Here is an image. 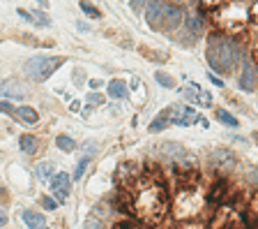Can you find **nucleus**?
Instances as JSON below:
<instances>
[{
  "label": "nucleus",
  "mask_w": 258,
  "mask_h": 229,
  "mask_svg": "<svg viewBox=\"0 0 258 229\" xmlns=\"http://www.w3.org/2000/svg\"><path fill=\"white\" fill-rule=\"evenodd\" d=\"M0 111H5V114H14L16 116V109L9 104V102H0Z\"/></svg>",
  "instance_id": "nucleus-27"
},
{
  "label": "nucleus",
  "mask_w": 258,
  "mask_h": 229,
  "mask_svg": "<svg viewBox=\"0 0 258 229\" xmlns=\"http://www.w3.org/2000/svg\"><path fill=\"white\" fill-rule=\"evenodd\" d=\"M249 176H252L254 185H258V167H252V171H249Z\"/></svg>",
  "instance_id": "nucleus-29"
},
{
  "label": "nucleus",
  "mask_w": 258,
  "mask_h": 229,
  "mask_svg": "<svg viewBox=\"0 0 258 229\" xmlns=\"http://www.w3.org/2000/svg\"><path fill=\"white\" fill-rule=\"evenodd\" d=\"M168 116H171V109H164V111L159 114V118H157V121H155L153 125H150V130H153V132H159V130H164L166 125H168V121H171Z\"/></svg>",
  "instance_id": "nucleus-17"
},
{
  "label": "nucleus",
  "mask_w": 258,
  "mask_h": 229,
  "mask_svg": "<svg viewBox=\"0 0 258 229\" xmlns=\"http://www.w3.org/2000/svg\"><path fill=\"white\" fill-rule=\"evenodd\" d=\"M55 146H58V149H62V151H74V142L69 139V137H65V135L55 139Z\"/></svg>",
  "instance_id": "nucleus-20"
},
{
  "label": "nucleus",
  "mask_w": 258,
  "mask_h": 229,
  "mask_svg": "<svg viewBox=\"0 0 258 229\" xmlns=\"http://www.w3.org/2000/svg\"><path fill=\"white\" fill-rule=\"evenodd\" d=\"M60 65H62V58L58 56H35L26 63V75L35 81H47Z\"/></svg>",
  "instance_id": "nucleus-4"
},
{
  "label": "nucleus",
  "mask_w": 258,
  "mask_h": 229,
  "mask_svg": "<svg viewBox=\"0 0 258 229\" xmlns=\"http://www.w3.org/2000/svg\"><path fill=\"white\" fill-rule=\"evenodd\" d=\"M164 12H166L164 0H150L148 12H146V19H148V23H150V28L161 30V26H164Z\"/></svg>",
  "instance_id": "nucleus-6"
},
{
  "label": "nucleus",
  "mask_w": 258,
  "mask_h": 229,
  "mask_svg": "<svg viewBox=\"0 0 258 229\" xmlns=\"http://www.w3.org/2000/svg\"><path fill=\"white\" fill-rule=\"evenodd\" d=\"M102 102H104V95L102 93H90V97H88V104H95V107L102 104Z\"/></svg>",
  "instance_id": "nucleus-24"
},
{
  "label": "nucleus",
  "mask_w": 258,
  "mask_h": 229,
  "mask_svg": "<svg viewBox=\"0 0 258 229\" xmlns=\"http://www.w3.org/2000/svg\"><path fill=\"white\" fill-rule=\"evenodd\" d=\"M21 149H23V153L33 155V153H37L40 144H37V139H35L33 135H23V137H21Z\"/></svg>",
  "instance_id": "nucleus-16"
},
{
  "label": "nucleus",
  "mask_w": 258,
  "mask_h": 229,
  "mask_svg": "<svg viewBox=\"0 0 258 229\" xmlns=\"http://www.w3.org/2000/svg\"><path fill=\"white\" fill-rule=\"evenodd\" d=\"M161 151H164V155L168 157L171 162H178L180 167H194V157L189 155V151L182 149L180 144H164L161 146Z\"/></svg>",
  "instance_id": "nucleus-5"
},
{
  "label": "nucleus",
  "mask_w": 258,
  "mask_h": 229,
  "mask_svg": "<svg viewBox=\"0 0 258 229\" xmlns=\"http://www.w3.org/2000/svg\"><path fill=\"white\" fill-rule=\"evenodd\" d=\"M207 63L214 72H231L240 63V47L224 35H212L207 42Z\"/></svg>",
  "instance_id": "nucleus-2"
},
{
  "label": "nucleus",
  "mask_w": 258,
  "mask_h": 229,
  "mask_svg": "<svg viewBox=\"0 0 258 229\" xmlns=\"http://www.w3.org/2000/svg\"><path fill=\"white\" fill-rule=\"evenodd\" d=\"M203 209V199L196 192L194 185H182L178 190V199H175V216L182 218H196Z\"/></svg>",
  "instance_id": "nucleus-3"
},
{
  "label": "nucleus",
  "mask_w": 258,
  "mask_h": 229,
  "mask_svg": "<svg viewBox=\"0 0 258 229\" xmlns=\"http://www.w3.org/2000/svg\"><path fill=\"white\" fill-rule=\"evenodd\" d=\"M217 118L224 123V125H228V128H238V118H233V116L228 114V111H224V109L217 111Z\"/></svg>",
  "instance_id": "nucleus-19"
},
{
  "label": "nucleus",
  "mask_w": 258,
  "mask_h": 229,
  "mask_svg": "<svg viewBox=\"0 0 258 229\" xmlns=\"http://www.w3.org/2000/svg\"><path fill=\"white\" fill-rule=\"evenodd\" d=\"M23 220H26L28 227H47V220H44V216H42V213H37V211H26V213H23Z\"/></svg>",
  "instance_id": "nucleus-14"
},
{
  "label": "nucleus",
  "mask_w": 258,
  "mask_h": 229,
  "mask_svg": "<svg viewBox=\"0 0 258 229\" xmlns=\"http://www.w3.org/2000/svg\"><path fill=\"white\" fill-rule=\"evenodd\" d=\"M108 95L111 97H118V100H125L127 97V83L122 79H115L108 83Z\"/></svg>",
  "instance_id": "nucleus-13"
},
{
  "label": "nucleus",
  "mask_w": 258,
  "mask_h": 229,
  "mask_svg": "<svg viewBox=\"0 0 258 229\" xmlns=\"http://www.w3.org/2000/svg\"><path fill=\"white\" fill-rule=\"evenodd\" d=\"M0 90H2V95H5V97H19V100L26 95V90L19 86V81H7V83H2V88H0Z\"/></svg>",
  "instance_id": "nucleus-12"
},
{
  "label": "nucleus",
  "mask_w": 258,
  "mask_h": 229,
  "mask_svg": "<svg viewBox=\"0 0 258 229\" xmlns=\"http://www.w3.org/2000/svg\"><path fill=\"white\" fill-rule=\"evenodd\" d=\"M256 79H258V70L252 61H242V72H240V88L247 90V93H252L254 88H256Z\"/></svg>",
  "instance_id": "nucleus-7"
},
{
  "label": "nucleus",
  "mask_w": 258,
  "mask_h": 229,
  "mask_svg": "<svg viewBox=\"0 0 258 229\" xmlns=\"http://www.w3.org/2000/svg\"><path fill=\"white\" fill-rule=\"evenodd\" d=\"M53 162H40V164H37V178H40V181H49V178H51V174H53Z\"/></svg>",
  "instance_id": "nucleus-18"
},
{
  "label": "nucleus",
  "mask_w": 258,
  "mask_h": 229,
  "mask_svg": "<svg viewBox=\"0 0 258 229\" xmlns=\"http://www.w3.org/2000/svg\"><path fill=\"white\" fill-rule=\"evenodd\" d=\"M155 79L159 81V86H166V88H173V86H175V81H173L171 76L166 75V72H157V75H155Z\"/></svg>",
  "instance_id": "nucleus-21"
},
{
  "label": "nucleus",
  "mask_w": 258,
  "mask_h": 229,
  "mask_svg": "<svg viewBox=\"0 0 258 229\" xmlns=\"http://www.w3.org/2000/svg\"><path fill=\"white\" fill-rule=\"evenodd\" d=\"M81 9H83V12H86L88 16H93V19H97V16H100V12H97V9H95V7L90 5V2H86V0L81 2Z\"/></svg>",
  "instance_id": "nucleus-22"
},
{
  "label": "nucleus",
  "mask_w": 258,
  "mask_h": 229,
  "mask_svg": "<svg viewBox=\"0 0 258 229\" xmlns=\"http://www.w3.org/2000/svg\"><path fill=\"white\" fill-rule=\"evenodd\" d=\"M210 162L217 171H233V169L238 167V160H235V155L231 151H214Z\"/></svg>",
  "instance_id": "nucleus-8"
},
{
  "label": "nucleus",
  "mask_w": 258,
  "mask_h": 229,
  "mask_svg": "<svg viewBox=\"0 0 258 229\" xmlns=\"http://www.w3.org/2000/svg\"><path fill=\"white\" fill-rule=\"evenodd\" d=\"M53 195L58 202H65L69 197V174H58L53 178Z\"/></svg>",
  "instance_id": "nucleus-9"
},
{
  "label": "nucleus",
  "mask_w": 258,
  "mask_h": 229,
  "mask_svg": "<svg viewBox=\"0 0 258 229\" xmlns=\"http://www.w3.org/2000/svg\"><path fill=\"white\" fill-rule=\"evenodd\" d=\"M102 86V81L100 79H95V81H90V88H100Z\"/></svg>",
  "instance_id": "nucleus-31"
},
{
  "label": "nucleus",
  "mask_w": 258,
  "mask_h": 229,
  "mask_svg": "<svg viewBox=\"0 0 258 229\" xmlns=\"http://www.w3.org/2000/svg\"><path fill=\"white\" fill-rule=\"evenodd\" d=\"M129 204L136 211V216L148 223H159L168 211V195L161 183L155 181H141L132 188Z\"/></svg>",
  "instance_id": "nucleus-1"
},
{
  "label": "nucleus",
  "mask_w": 258,
  "mask_h": 229,
  "mask_svg": "<svg viewBox=\"0 0 258 229\" xmlns=\"http://www.w3.org/2000/svg\"><path fill=\"white\" fill-rule=\"evenodd\" d=\"M228 195H231V188H228V183H226V181H219V183H214V188H212L210 199L219 204V202H226V199H228Z\"/></svg>",
  "instance_id": "nucleus-11"
},
{
  "label": "nucleus",
  "mask_w": 258,
  "mask_h": 229,
  "mask_svg": "<svg viewBox=\"0 0 258 229\" xmlns=\"http://www.w3.org/2000/svg\"><path fill=\"white\" fill-rule=\"evenodd\" d=\"M88 162H90V160H81L79 162V167H76V171H74V178H76V181L83 176V171H86V167H88Z\"/></svg>",
  "instance_id": "nucleus-26"
},
{
  "label": "nucleus",
  "mask_w": 258,
  "mask_h": 229,
  "mask_svg": "<svg viewBox=\"0 0 258 229\" xmlns=\"http://www.w3.org/2000/svg\"><path fill=\"white\" fill-rule=\"evenodd\" d=\"M207 79H210L212 83H214V86H221V88H224V79H219L217 75H210V76H207Z\"/></svg>",
  "instance_id": "nucleus-28"
},
{
  "label": "nucleus",
  "mask_w": 258,
  "mask_h": 229,
  "mask_svg": "<svg viewBox=\"0 0 258 229\" xmlns=\"http://www.w3.org/2000/svg\"><path fill=\"white\" fill-rule=\"evenodd\" d=\"M33 19H35V21H40V26H49V23H51V19H49V16H47L44 12H35Z\"/></svg>",
  "instance_id": "nucleus-25"
},
{
  "label": "nucleus",
  "mask_w": 258,
  "mask_h": 229,
  "mask_svg": "<svg viewBox=\"0 0 258 229\" xmlns=\"http://www.w3.org/2000/svg\"><path fill=\"white\" fill-rule=\"evenodd\" d=\"M2 225H7V213L0 209V227H2Z\"/></svg>",
  "instance_id": "nucleus-30"
},
{
  "label": "nucleus",
  "mask_w": 258,
  "mask_h": 229,
  "mask_svg": "<svg viewBox=\"0 0 258 229\" xmlns=\"http://www.w3.org/2000/svg\"><path fill=\"white\" fill-rule=\"evenodd\" d=\"M42 206H44V209H49V211H55V209H58V202H55V199H51V197H44V199H42Z\"/></svg>",
  "instance_id": "nucleus-23"
},
{
  "label": "nucleus",
  "mask_w": 258,
  "mask_h": 229,
  "mask_svg": "<svg viewBox=\"0 0 258 229\" xmlns=\"http://www.w3.org/2000/svg\"><path fill=\"white\" fill-rule=\"evenodd\" d=\"M180 23H182V9L175 5H168L166 2V12H164V26L161 28H168V30H173V28H178Z\"/></svg>",
  "instance_id": "nucleus-10"
},
{
  "label": "nucleus",
  "mask_w": 258,
  "mask_h": 229,
  "mask_svg": "<svg viewBox=\"0 0 258 229\" xmlns=\"http://www.w3.org/2000/svg\"><path fill=\"white\" fill-rule=\"evenodd\" d=\"M256 142H258V135H256Z\"/></svg>",
  "instance_id": "nucleus-32"
},
{
  "label": "nucleus",
  "mask_w": 258,
  "mask_h": 229,
  "mask_svg": "<svg viewBox=\"0 0 258 229\" xmlns=\"http://www.w3.org/2000/svg\"><path fill=\"white\" fill-rule=\"evenodd\" d=\"M16 118H21V121L28 123V125H35L40 116H37V111L30 109V107H19V109H16Z\"/></svg>",
  "instance_id": "nucleus-15"
}]
</instances>
